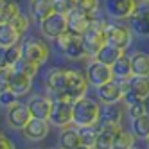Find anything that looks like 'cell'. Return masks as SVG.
<instances>
[{"mask_svg": "<svg viewBox=\"0 0 149 149\" xmlns=\"http://www.w3.org/2000/svg\"><path fill=\"white\" fill-rule=\"evenodd\" d=\"M95 92H97V97L102 104H113V102H120L124 93L120 90V84L117 83L115 79L110 81V83H104L101 84V86L95 88Z\"/></svg>", "mask_w": 149, "mask_h": 149, "instance_id": "5bb4252c", "label": "cell"}, {"mask_svg": "<svg viewBox=\"0 0 149 149\" xmlns=\"http://www.w3.org/2000/svg\"><path fill=\"white\" fill-rule=\"evenodd\" d=\"M124 56V50H120V49H117V47H111V45H108L106 43L97 54H95V61H99V63H104V65H108V67H111L115 61H119V58H122Z\"/></svg>", "mask_w": 149, "mask_h": 149, "instance_id": "603a6c76", "label": "cell"}, {"mask_svg": "<svg viewBox=\"0 0 149 149\" xmlns=\"http://www.w3.org/2000/svg\"><path fill=\"white\" fill-rule=\"evenodd\" d=\"M40 29L47 38L56 40L61 33L67 31V16L59 15V13H52L50 16H47L45 20L40 22Z\"/></svg>", "mask_w": 149, "mask_h": 149, "instance_id": "9c48e42d", "label": "cell"}, {"mask_svg": "<svg viewBox=\"0 0 149 149\" xmlns=\"http://www.w3.org/2000/svg\"><path fill=\"white\" fill-rule=\"evenodd\" d=\"M146 142H147V149H149V138H147V140H146Z\"/></svg>", "mask_w": 149, "mask_h": 149, "instance_id": "ee69618b", "label": "cell"}, {"mask_svg": "<svg viewBox=\"0 0 149 149\" xmlns=\"http://www.w3.org/2000/svg\"><path fill=\"white\" fill-rule=\"evenodd\" d=\"M79 142V135H77V127H65L59 135V149H74L77 147Z\"/></svg>", "mask_w": 149, "mask_h": 149, "instance_id": "f1b7e54d", "label": "cell"}, {"mask_svg": "<svg viewBox=\"0 0 149 149\" xmlns=\"http://www.w3.org/2000/svg\"><path fill=\"white\" fill-rule=\"evenodd\" d=\"M13 70H18V72H22V74H25V76H29V77L34 79V76L38 74V65H34V63H31V61H27L24 58H20L15 63Z\"/></svg>", "mask_w": 149, "mask_h": 149, "instance_id": "836d02e7", "label": "cell"}, {"mask_svg": "<svg viewBox=\"0 0 149 149\" xmlns=\"http://www.w3.org/2000/svg\"><path fill=\"white\" fill-rule=\"evenodd\" d=\"M130 63H131L133 76L149 77V54L147 52H135V54H131Z\"/></svg>", "mask_w": 149, "mask_h": 149, "instance_id": "44dd1931", "label": "cell"}, {"mask_svg": "<svg viewBox=\"0 0 149 149\" xmlns=\"http://www.w3.org/2000/svg\"><path fill=\"white\" fill-rule=\"evenodd\" d=\"M130 20H131L130 29L133 34L142 36V38L149 36V6L136 7V11L133 13V16Z\"/></svg>", "mask_w": 149, "mask_h": 149, "instance_id": "4fadbf2b", "label": "cell"}, {"mask_svg": "<svg viewBox=\"0 0 149 149\" xmlns=\"http://www.w3.org/2000/svg\"><path fill=\"white\" fill-rule=\"evenodd\" d=\"M77 127V135H79V142L83 146L93 147L95 144V136H97V130L95 126H76Z\"/></svg>", "mask_w": 149, "mask_h": 149, "instance_id": "1f68e13d", "label": "cell"}, {"mask_svg": "<svg viewBox=\"0 0 149 149\" xmlns=\"http://www.w3.org/2000/svg\"><path fill=\"white\" fill-rule=\"evenodd\" d=\"M22 58L20 52V45H13V47H0V68H7L11 70L15 67V63Z\"/></svg>", "mask_w": 149, "mask_h": 149, "instance_id": "7402d4cb", "label": "cell"}, {"mask_svg": "<svg viewBox=\"0 0 149 149\" xmlns=\"http://www.w3.org/2000/svg\"><path fill=\"white\" fill-rule=\"evenodd\" d=\"M86 81L88 84H92V86H101V84L104 83H110L113 81V72H111V67L108 65H104V63H99V61H92L88 68H86Z\"/></svg>", "mask_w": 149, "mask_h": 149, "instance_id": "ba28073f", "label": "cell"}, {"mask_svg": "<svg viewBox=\"0 0 149 149\" xmlns=\"http://www.w3.org/2000/svg\"><path fill=\"white\" fill-rule=\"evenodd\" d=\"M101 119V106L90 97H81L72 102V124L95 126Z\"/></svg>", "mask_w": 149, "mask_h": 149, "instance_id": "7a4b0ae2", "label": "cell"}, {"mask_svg": "<svg viewBox=\"0 0 149 149\" xmlns=\"http://www.w3.org/2000/svg\"><path fill=\"white\" fill-rule=\"evenodd\" d=\"M27 108H29L33 119L49 120V115H50V110H52V99L45 97V95H34V97L29 99Z\"/></svg>", "mask_w": 149, "mask_h": 149, "instance_id": "7c38bea8", "label": "cell"}, {"mask_svg": "<svg viewBox=\"0 0 149 149\" xmlns=\"http://www.w3.org/2000/svg\"><path fill=\"white\" fill-rule=\"evenodd\" d=\"M124 110L120 102H113V104H104L101 108V124H111V126H120Z\"/></svg>", "mask_w": 149, "mask_h": 149, "instance_id": "ac0fdd59", "label": "cell"}, {"mask_svg": "<svg viewBox=\"0 0 149 149\" xmlns=\"http://www.w3.org/2000/svg\"><path fill=\"white\" fill-rule=\"evenodd\" d=\"M127 111H130L131 119H136V117L147 113V106H146L144 101H138V102H135V104H130V106H127Z\"/></svg>", "mask_w": 149, "mask_h": 149, "instance_id": "8d00e7d4", "label": "cell"}, {"mask_svg": "<svg viewBox=\"0 0 149 149\" xmlns=\"http://www.w3.org/2000/svg\"><path fill=\"white\" fill-rule=\"evenodd\" d=\"M88 92V81L86 76L76 68H67V86L65 92L59 95V99H68V101H77L84 97Z\"/></svg>", "mask_w": 149, "mask_h": 149, "instance_id": "3957f363", "label": "cell"}, {"mask_svg": "<svg viewBox=\"0 0 149 149\" xmlns=\"http://www.w3.org/2000/svg\"><path fill=\"white\" fill-rule=\"evenodd\" d=\"M119 126L111 124H101L97 130V136H95L93 149H113V133L117 131Z\"/></svg>", "mask_w": 149, "mask_h": 149, "instance_id": "ffe728a7", "label": "cell"}, {"mask_svg": "<svg viewBox=\"0 0 149 149\" xmlns=\"http://www.w3.org/2000/svg\"><path fill=\"white\" fill-rule=\"evenodd\" d=\"M18 102V95H15L11 90H7L4 93H0V104L6 106V108H9V106H13Z\"/></svg>", "mask_w": 149, "mask_h": 149, "instance_id": "f35d334b", "label": "cell"}, {"mask_svg": "<svg viewBox=\"0 0 149 149\" xmlns=\"http://www.w3.org/2000/svg\"><path fill=\"white\" fill-rule=\"evenodd\" d=\"M106 25L108 24L104 22V18H95L93 16L92 25L79 36L81 43H83V49L86 52V58H95V54L106 45V36H104Z\"/></svg>", "mask_w": 149, "mask_h": 149, "instance_id": "6da1fadb", "label": "cell"}, {"mask_svg": "<svg viewBox=\"0 0 149 149\" xmlns=\"http://www.w3.org/2000/svg\"><path fill=\"white\" fill-rule=\"evenodd\" d=\"M74 36H76V34H72V33H68V31H65V33H61L54 41H56V47H58V50L59 52H63V50H65L68 45H70V41L74 40Z\"/></svg>", "mask_w": 149, "mask_h": 149, "instance_id": "d590c367", "label": "cell"}, {"mask_svg": "<svg viewBox=\"0 0 149 149\" xmlns=\"http://www.w3.org/2000/svg\"><path fill=\"white\" fill-rule=\"evenodd\" d=\"M72 9H77L86 15H93L99 7V0H68Z\"/></svg>", "mask_w": 149, "mask_h": 149, "instance_id": "d6a6232c", "label": "cell"}, {"mask_svg": "<svg viewBox=\"0 0 149 149\" xmlns=\"http://www.w3.org/2000/svg\"><path fill=\"white\" fill-rule=\"evenodd\" d=\"M9 24L15 27V31H16L18 34H24L25 31L29 29V18H27L24 13H18V15H16V16H15Z\"/></svg>", "mask_w": 149, "mask_h": 149, "instance_id": "e575fe53", "label": "cell"}, {"mask_svg": "<svg viewBox=\"0 0 149 149\" xmlns=\"http://www.w3.org/2000/svg\"><path fill=\"white\" fill-rule=\"evenodd\" d=\"M104 36H106V43L120 49V50H126L131 45V40H133L131 29L124 24H108L104 31Z\"/></svg>", "mask_w": 149, "mask_h": 149, "instance_id": "5b68a950", "label": "cell"}, {"mask_svg": "<svg viewBox=\"0 0 149 149\" xmlns=\"http://www.w3.org/2000/svg\"><path fill=\"white\" fill-rule=\"evenodd\" d=\"M6 119H7V124L11 126L13 130H24L33 117H31V111L27 108V104L16 102V104H13V106L7 108Z\"/></svg>", "mask_w": 149, "mask_h": 149, "instance_id": "30bf717a", "label": "cell"}, {"mask_svg": "<svg viewBox=\"0 0 149 149\" xmlns=\"http://www.w3.org/2000/svg\"><path fill=\"white\" fill-rule=\"evenodd\" d=\"M135 97L146 101L149 97V77H142V76H131L127 79V92Z\"/></svg>", "mask_w": 149, "mask_h": 149, "instance_id": "d6986e66", "label": "cell"}, {"mask_svg": "<svg viewBox=\"0 0 149 149\" xmlns=\"http://www.w3.org/2000/svg\"><path fill=\"white\" fill-rule=\"evenodd\" d=\"M31 86H33V77H29L18 70H13V68L9 70V90L15 95L22 97V95L29 93Z\"/></svg>", "mask_w": 149, "mask_h": 149, "instance_id": "9a60e30c", "label": "cell"}, {"mask_svg": "<svg viewBox=\"0 0 149 149\" xmlns=\"http://www.w3.org/2000/svg\"><path fill=\"white\" fill-rule=\"evenodd\" d=\"M49 122L56 127H68L72 124V101L59 99V97H56L52 101Z\"/></svg>", "mask_w": 149, "mask_h": 149, "instance_id": "8992f818", "label": "cell"}, {"mask_svg": "<svg viewBox=\"0 0 149 149\" xmlns=\"http://www.w3.org/2000/svg\"><path fill=\"white\" fill-rule=\"evenodd\" d=\"M142 2H144V4H149V0H142Z\"/></svg>", "mask_w": 149, "mask_h": 149, "instance_id": "7bdbcfd3", "label": "cell"}, {"mask_svg": "<svg viewBox=\"0 0 149 149\" xmlns=\"http://www.w3.org/2000/svg\"><path fill=\"white\" fill-rule=\"evenodd\" d=\"M136 0H104V11L110 18L126 20L136 11Z\"/></svg>", "mask_w": 149, "mask_h": 149, "instance_id": "52a82bcc", "label": "cell"}, {"mask_svg": "<svg viewBox=\"0 0 149 149\" xmlns=\"http://www.w3.org/2000/svg\"><path fill=\"white\" fill-rule=\"evenodd\" d=\"M0 2H2V0H0Z\"/></svg>", "mask_w": 149, "mask_h": 149, "instance_id": "f6af8a7d", "label": "cell"}, {"mask_svg": "<svg viewBox=\"0 0 149 149\" xmlns=\"http://www.w3.org/2000/svg\"><path fill=\"white\" fill-rule=\"evenodd\" d=\"M52 9H54V13H59V15H68V11L72 9L70 2L68 0H52Z\"/></svg>", "mask_w": 149, "mask_h": 149, "instance_id": "74e56055", "label": "cell"}, {"mask_svg": "<svg viewBox=\"0 0 149 149\" xmlns=\"http://www.w3.org/2000/svg\"><path fill=\"white\" fill-rule=\"evenodd\" d=\"M0 149H15V144L4 133H0Z\"/></svg>", "mask_w": 149, "mask_h": 149, "instance_id": "60d3db41", "label": "cell"}, {"mask_svg": "<svg viewBox=\"0 0 149 149\" xmlns=\"http://www.w3.org/2000/svg\"><path fill=\"white\" fill-rule=\"evenodd\" d=\"M24 135L33 142H40L49 135L50 131V122L49 120H41V119H31L29 124L24 127Z\"/></svg>", "mask_w": 149, "mask_h": 149, "instance_id": "2e32d148", "label": "cell"}, {"mask_svg": "<svg viewBox=\"0 0 149 149\" xmlns=\"http://www.w3.org/2000/svg\"><path fill=\"white\" fill-rule=\"evenodd\" d=\"M92 20L93 15H86L83 11H77V9H70L67 15V31L76 36H81L92 25Z\"/></svg>", "mask_w": 149, "mask_h": 149, "instance_id": "8fae6325", "label": "cell"}, {"mask_svg": "<svg viewBox=\"0 0 149 149\" xmlns=\"http://www.w3.org/2000/svg\"><path fill=\"white\" fill-rule=\"evenodd\" d=\"M20 52H22V58L34 63V65H43L49 58V47L43 40L34 38V36H27L22 43H20Z\"/></svg>", "mask_w": 149, "mask_h": 149, "instance_id": "277c9868", "label": "cell"}, {"mask_svg": "<svg viewBox=\"0 0 149 149\" xmlns=\"http://www.w3.org/2000/svg\"><path fill=\"white\" fill-rule=\"evenodd\" d=\"M131 133L135 138L147 140L149 138V113H144L136 119H131Z\"/></svg>", "mask_w": 149, "mask_h": 149, "instance_id": "484cf974", "label": "cell"}, {"mask_svg": "<svg viewBox=\"0 0 149 149\" xmlns=\"http://www.w3.org/2000/svg\"><path fill=\"white\" fill-rule=\"evenodd\" d=\"M133 146H135L133 133L119 126L117 131L113 133V149H133Z\"/></svg>", "mask_w": 149, "mask_h": 149, "instance_id": "cb8c5ba5", "label": "cell"}, {"mask_svg": "<svg viewBox=\"0 0 149 149\" xmlns=\"http://www.w3.org/2000/svg\"><path fill=\"white\" fill-rule=\"evenodd\" d=\"M111 72H113V79L115 81H120V79H130L133 74H131V63L127 56L119 58V61H115L111 65Z\"/></svg>", "mask_w": 149, "mask_h": 149, "instance_id": "83f0119b", "label": "cell"}, {"mask_svg": "<svg viewBox=\"0 0 149 149\" xmlns=\"http://www.w3.org/2000/svg\"><path fill=\"white\" fill-rule=\"evenodd\" d=\"M20 13V7L15 0H2L0 2V24H9Z\"/></svg>", "mask_w": 149, "mask_h": 149, "instance_id": "f546056e", "label": "cell"}, {"mask_svg": "<svg viewBox=\"0 0 149 149\" xmlns=\"http://www.w3.org/2000/svg\"><path fill=\"white\" fill-rule=\"evenodd\" d=\"M45 83H47V88L56 97H59L65 92V86H67V68H52L47 74Z\"/></svg>", "mask_w": 149, "mask_h": 149, "instance_id": "e0dca14e", "label": "cell"}, {"mask_svg": "<svg viewBox=\"0 0 149 149\" xmlns=\"http://www.w3.org/2000/svg\"><path fill=\"white\" fill-rule=\"evenodd\" d=\"M74 149H93V147H88V146H83V144H79L77 147H74Z\"/></svg>", "mask_w": 149, "mask_h": 149, "instance_id": "b9f144b4", "label": "cell"}, {"mask_svg": "<svg viewBox=\"0 0 149 149\" xmlns=\"http://www.w3.org/2000/svg\"><path fill=\"white\" fill-rule=\"evenodd\" d=\"M31 13H33V18L41 22L47 16H50L54 13L52 9V0H31Z\"/></svg>", "mask_w": 149, "mask_h": 149, "instance_id": "d4e9b609", "label": "cell"}, {"mask_svg": "<svg viewBox=\"0 0 149 149\" xmlns=\"http://www.w3.org/2000/svg\"><path fill=\"white\" fill-rule=\"evenodd\" d=\"M63 56H67L68 59H83V58H86V52H84L83 49V43H81V38L79 36H74V40L70 41V45L61 52Z\"/></svg>", "mask_w": 149, "mask_h": 149, "instance_id": "4dcf8cb0", "label": "cell"}, {"mask_svg": "<svg viewBox=\"0 0 149 149\" xmlns=\"http://www.w3.org/2000/svg\"><path fill=\"white\" fill-rule=\"evenodd\" d=\"M22 34H18L11 24H0V47H13L18 45Z\"/></svg>", "mask_w": 149, "mask_h": 149, "instance_id": "4316f807", "label": "cell"}, {"mask_svg": "<svg viewBox=\"0 0 149 149\" xmlns=\"http://www.w3.org/2000/svg\"><path fill=\"white\" fill-rule=\"evenodd\" d=\"M9 90V70L0 68V93Z\"/></svg>", "mask_w": 149, "mask_h": 149, "instance_id": "ab89813d", "label": "cell"}]
</instances>
